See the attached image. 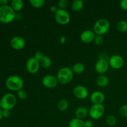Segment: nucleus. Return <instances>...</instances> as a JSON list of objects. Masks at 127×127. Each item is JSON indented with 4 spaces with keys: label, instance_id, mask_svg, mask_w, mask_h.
Masks as SVG:
<instances>
[{
    "label": "nucleus",
    "instance_id": "6e6552de",
    "mask_svg": "<svg viewBox=\"0 0 127 127\" xmlns=\"http://www.w3.org/2000/svg\"><path fill=\"white\" fill-rule=\"evenodd\" d=\"M40 68V63L34 57L29 58L26 63V68L30 73H36Z\"/></svg>",
    "mask_w": 127,
    "mask_h": 127
},
{
    "label": "nucleus",
    "instance_id": "ddd939ff",
    "mask_svg": "<svg viewBox=\"0 0 127 127\" xmlns=\"http://www.w3.org/2000/svg\"><path fill=\"white\" fill-rule=\"evenodd\" d=\"M11 45L14 49L20 50L24 48L26 45V41L24 38L21 37H14L11 40Z\"/></svg>",
    "mask_w": 127,
    "mask_h": 127
},
{
    "label": "nucleus",
    "instance_id": "f3484780",
    "mask_svg": "<svg viewBox=\"0 0 127 127\" xmlns=\"http://www.w3.org/2000/svg\"><path fill=\"white\" fill-rule=\"evenodd\" d=\"M96 83L99 86L105 87L109 84V79L107 76L105 75H100L97 78Z\"/></svg>",
    "mask_w": 127,
    "mask_h": 127
},
{
    "label": "nucleus",
    "instance_id": "b1692460",
    "mask_svg": "<svg viewBox=\"0 0 127 127\" xmlns=\"http://www.w3.org/2000/svg\"><path fill=\"white\" fill-rule=\"evenodd\" d=\"M117 29L120 32H127V22L122 20L120 21L117 24Z\"/></svg>",
    "mask_w": 127,
    "mask_h": 127
},
{
    "label": "nucleus",
    "instance_id": "2f4dec72",
    "mask_svg": "<svg viewBox=\"0 0 127 127\" xmlns=\"http://www.w3.org/2000/svg\"><path fill=\"white\" fill-rule=\"evenodd\" d=\"M120 7L122 9L127 11V0H122L120 2Z\"/></svg>",
    "mask_w": 127,
    "mask_h": 127
},
{
    "label": "nucleus",
    "instance_id": "9b49d317",
    "mask_svg": "<svg viewBox=\"0 0 127 127\" xmlns=\"http://www.w3.org/2000/svg\"><path fill=\"white\" fill-rule=\"evenodd\" d=\"M42 84L48 89L55 88L58 83L57 78L52 75H47L44 76L42 79Z\"/></svg>",
    "mask_w": 127,
    "mask_h": 127
},
{
    "label": "nucleus",
    "instance_id": "423d86ee",
    "mask_svg": "<svg viewBox=\"0 0 127 127\" xmlns=\"http://www.w3.org/2000/svg\"><path fill=\"white\" fill-rule=\"evenodd\" d=\"M105 112V107L102 104H93L89 110V115L94 120L101 118Z\"/></svg>",
    "mask_w": 127,
    "mask_h": 127
},
{
    "label": "nucleus",
    "instance_id": "6ab92c4d",
    "mask_svg": "<svg viewBox=\"0 0 127 127\" xmlns=\"http://www.w3.org/2000/svg\"><path fill=\"white\" fill-rule=\"evenodd\" d=\"M69 127H84V122L82 119L75 118L70 120Z\"/></svg>",
    "mask_w": 127,
    "mask_h": 127
},
{
    "label": "nucleus",
    "instance_id": "f257e3e1",
    "mask_svg": "<svg viewBox=\"0 0 127 127\" xmlns=\"http://www.w3.org/2000/svg\"><path fill=\"white\" fill-rule=\"evenodd\" d=\"M16 17V12L11 6H0V21L3 23H9L12 22Z\"/></svg>",
    "mask_w": 127,
    "mask_h": 127
},
{
    "label": "nucleus",
    "instance_id": "412c9836",
    "mask_svg": "<svg viewBox=\"0 0 127 127\" xmlns=\"http://www.w3.org/2000/svg\"><path fill=\"white\" fill-rule=\"evenodd\" d=\"M72 71L76 74H81L85 69V66L82 63H76L72 67Z\"/></svg>",
    "mask_w": 127,
    "mask_h": 127
},
{
    "label": "nucleus",
    "instance_id": "7c9ffc66",
    "mask_svg": "<svg viewBox=\"0 0 127 127\" xmlns=\"http://www.w3.org/2000/svg\"><path fill=\"white\" fill-rule=\"evenodd\" d=\"M43 57H44V54H43L42 52H40V51H38V52H36L34 55L35 58L37 60H38V61L40 60Z\"/></svg>",
    "mask_w": 127,
    "mask_h": 127
},
{
    "label": "nucleus",
    "instance_id": "20e7f679",
    "mask_svg": "<svg viewBox=\"0 0 127 127\" xmlns=\"http://www.w3.org/2000/svg\"><path fill=\"white\" fill-rule=\"evenodd\" d=\"M110 29V23L104 19H100L94 25V32L97 35H103Z\"/></svg>",
    "mask_w": 127,
    "mask_h": 127
},
{
    "label": "nucleus",
    "instance_id": "cd10ccee",
    "mask_svg": "<svg viewBox=\"0 0 127 127\" xmlns=\"http://www.w3.org/2000/svg\"><path fill=\"white\" fill-rule=\"evenodd\" d=\"M119 114L123 117H127V104L122 105L120 108Z\"/></svg>",
    "mask_w": 127,
    "mask_h": 127
},
{
    "label": "nucleus",
    "instance_id": "c9c22d12",
    "mask_svg": "<svg viewBox=\"0 0 127 127\" xmlns=\"http://www.w3.org/2000/svg\"><path fill=\"white\" fill-rule=\"evenodd\" d=\"M7 3H8L7 0H0V4L1 6H6Z\"/></svg>",
    "mask_w": 127,
    "mask_h": 127
},
{
    "label": "nucleus",
    "instance_id": "aec40b11",
    "mask_svg": "<svg viewBox=\"0 0 127 127\" xmlns=\"http://www.w3.org/2000/svg\"><path fill=\"white\" fill-rule=\"evenodd\" d=\"M24 2L22 0H13L11 2V7L16 11H20L22 9Z\"/></svg>",
    "mask_w": 127,
    "mask_h": 127
},
{
    "label": "nucleus",
    "instance_id": "a211bd4d",
    "mask_svg": "<svg viewBox=\"0 0 127 127\" xmlns=\"http://www.w3.org/2000/svg\"><path fill=\"white\" fill-rule=\"evenodd\" d=\"M84 7V2L81 0H75L71 4V9L73 11L78 12L80 11Z\"/></svg>",
    "mask_w": 127,
    "mask_h": 127
},
{
    "label": "nucleus",
    "instance_id": "0eeeda50",
    "mask_svg": "<svg viewBox=\"0 0 127 127\" xmlns=\"http://www.w3.org/2000/svg\"><path fill=\"white\" fill-rule=\"evenodd\" d=\"M55 19L58 24L61 25H65L70 21V14L65 9H58L57 12L54 15Z\"/></svg>",
    "mask_w": 127,
    "mask_h": 127
},
{
    "label": "nucleus",
    "instance_id": "1a4fd4ad",
    "mask_svg": "<svg viewBox=\"0 0 127 127\" xmlns=\"http://www.w3.org/2000/svg\"><path fill=\"white\" fill-rule=\"evenodd\" d=\"M109 64L114 69H120L122 68L124 64V60L121 56L119 55H115L110 57L109 60Z\"/></svg>",
    "mask_w": 127,
    "mask_h": 127
},
{
    "label": "nucleus",
    "instance_id": "4468645a",
    "mask_svg": "<svg viewBox=\"0 0 127 127\" xmlns=\"http://www.w3.org/2000/svg\"><path fill=\"white\" fill-rule=\"evenodd\" d=\"M90 100L94 104H102L105 100V95L102 92L95 91L91 94Z\"/></svg>",
    "mask_w": 127,
    "mask_h": 127
},
{
    "label": "nucleus",
    "instance_id": "dca6fc26",
    "mask_svg": "<svg viewBox=\"0 0 127 127\" xmlns=\"http://www.w3.org/2000/svg\"><path fill=\"white\" fill-rule=\"evenodd\" d=\"M88 114H89V110L86 107H79L75 111V115L78 119H84Z\"/></svg>",
    "mask_w": 127,
    "mask_h": 127
},
{
    "label": "nucleus",
    "instance_id": "c85d7f7f",
    "mask_svg": "<svg viewBox=\"0 0 127 127\" xmlns=\"http://www.w3.org/2000/svg\"><path fill=\"white\" fill-rule=\"evenodd\" d=\"M94 43L97 45H100L104 42V38H103L102 35H96L94 38Z\"/></svg>",
    "mask_w": 127,
    "mask_h": 127
},
{
    "label": "nucleus",
    "instance_id": "4be33fe9",
    "mask_svg": "<svg viewBox=\"0 0 127 127\" xmlns=\"http://www.w3.org/2000/svg\"><path fill=\"white\" fill-rule=\"evenodd\" d=\"M40 65L42 66L43 68H48L52 65V61L49 57L44 56L39 61Z\"/></svg>",
    "mask_w": 127,
    "mask_h": 127
},
{
    "label": "nucleus",
    "instance_id": "473e14b6",
    "mask_svg": "<svg viewBox=\"0 0 127 127\" xmlns=\"http://www.w3.org/2000/svg\"><path fill=\"white\" fill-rule=\"evenodd\" d=\"M2 114H3V117H9L11 115L9 110H2Z\"/></svg>",
    "mask_w": 127,
    "mask_h": 127
},
{
    "label": "nucleus",
    "instance_id": "c756f323",
    "mask_svg": "<svg viewBox=\"0 0 127 127\" xmlns=\"http://www.w3.org/2000/svg\"><path fill=\"white\" fill-rule=\"evenodd\" d=\"M17 95H18V97L21 100H24L27 97V93H26V91L24 90H20L17 92Z\"/></svg>",
    "mask_w": 127,
    "mask_h": 127
},
{
    "label": "nucleus",
    "instance_id": "72a5a7b5",
    "mask_svg": "<svg viewBox=\"0 0 127 127\" xmlns=\"http://www.w3.org/2000/svg\"><path fill=\"white\" fill-rule=\"evenodd\" d=\"M93 124L91 120H86L84 122V127H93Z\"/></svg>",
    "mask_w": 127,
    "mask_h": 127
},
{
    "label": "nucleus",
    "instance_id": "4c0bfd02",
    "mask_svg": "<svg viewBox=\"0 0 127 127\" xmlns=\"http://www.w3.org/2000/svg\"><path fill=\"white\" fill-rule=\"evenodd\" d=\"M3 117V114H2V110L0 109V120L2 119Z\"/></svg>",
    "mask_w": 127,
    "mask_h": 127
},
{
    "label": "nucleus",
    "instance_id": "9d476101",
    "mask_svg": "<svg viewBox=\"0 0 127 127\" xmlns=\"http://www.w3.org/2000/svg\"><path fill=\"white\" fill-rule=\"evenodd\" d=\"M109 62L107 60L102 58L99 60L95 63V69L99 74H104L106 73L109 68Z\"/></svg>",
    "mask_w": 127,
    "mask_h": 127
},
{
    "label": "nucleus",
    "instance_id": "7ed1b4c3",
    "mask_svg": "<svg viewBox=\"0 0 127 127\" xmlns=\"http://www.w3.org/2000/svg\"><path fill=\"white\" fill-rule=\"evenodd\" d=\"M6 85L9 90L19 91L23 88L24 81L21 77L17 76H11L6 80Z\"/></svg>",
    "mask_w": 127,
    "mask_h": 127
},
{
    "label": "nucleus",
    "instance_id": "bb28decb",
    "mask_svg": "<svg viewBox=\"0 0 127 127\" xmlns=\"http://www.w3.org/2000/svg\"><path fill=\"white\" fill-rule=\"evenodd\" d=\"M68 4H69V2H68V0H60V1H58L57 5H58V7H59V9H64L66 7H68Z\"/></svg>",
    "mask_w": 127,
    "mask_h": 127
},
{
    "label": "nucleus",
    "instance_id": "f704fd0d",
    "mask_svg": "<svg viewBox=\"0 0 127 127\" xmlns=\"http://www.w3.org/2000/svg\"><path fill=\"white\" fill-rule=\"evenodd\" d=\"M58 9L57 8V7H56V6H52V7H50L51 12H53V13H54V14H55L56 12H57V11H58Z\"/></svg>",
    "mask_w": 127,
    "mask_h": 127
},
{
    "label": "nucleus",
    "instance_id": "5701e85b",
    "mask_svg": "<svg viewBox=\"0 0 127 127\" xmlns=\"http://www.w3.org/2000/svg\"><path fill=\"white\" fill-rule=\"evenodd\" d=\"M69 106V103L68 101L65 99H62L58 102L57 107L58 109L61 111H65Z\"/></svg>",
    "mask_w": 127,
    "mask_h": 127
},
{
    "label": "nucleus",
    "instance_id": "39448f33",
    "mask_svg": "<svg viewBox=\"0 0 127 127\" xmlns=\"http://www.w3.org/2000/svg\"><path fill=\"white\" fill-rule=\"evenodd\" d=\"M16 104V98L12 94H5L1 99V107L4 110H9L14 107Z\"/></svg>",
    "mask_w": 127,
    "mask_h": 127
},
{
    "label": "nucleus",
    "instance_id": "f03ea898",
    "mask_svg": "<svg viewBox=\"0 0 127 127\" xmlns=\"http://www.w3.org/2000/svg\"><path fill=\"white\" fill-rule=\"evenodd\" d=\"M73 78V71L68 67H63V68H60L57 73V80L58 83L63 85H65L70 83Z\"/></svg>",
    "mask_w": 127,
    "mask_h": 127
},
{
    "label": "nucleus",
    "instance_id": "a878e982",
    "mask_svg": "<svg viewBox=\"0 0 127 127\" xmlns=\"http://www.w3.org/2000/svg\"><path fill=\"white\" fill-rule=\"evenodd\" d=\"M117 120L115 117L112 115H109L106 118V124L110 127H114L116 125Z\"/></svg>",
    "mask_w": 127,
    "mask_h": 127
},
{
    "label": "nucleus",
    "instance_id": "393cba45",
    "mask_svg": "<svg viewBox=\"0 0 127 127\" xmlns=\"http://www.w3.org/2000/svg\"><path fill=\"white\" fill-rule=\"evenodd\" d=\"M30 3L33 7L35 8H40L42 7L45 3V0H30Z\"/></svg>",
    "mask_w": 127,
    "mask_h": 127
},
{
    "label": "nucleus",
    "instance_id": "2eb2a0df",
    "mask_svg": "<svg viewBox=\"0 0 127 127\" xmlns=\"http://www.w3.org/2000/svg\"><path fill=\"white\" fill-rule=\"evenodd\" d=\"M95 37V35L94 31H91V30H86L82 32L80 35V38L82 42L88 43L93 42Z\"/></svg>",
    "mask_w": 127,
    "mask_h": 127
},
{
    "label": "nucleus",
    "instance_id": "58836bf2",
    "mask_svg": "<svg viewBox=\"0 0 127 127\" xmlns=\"http://www.w3.org/2000/svg\"><path fill=\"white\" fill-rule=\"evenodd\" d=\"M1 107V100H0V108Z\"/></svg>",
    "mask_w": 127,
    "mask_h": 127
},
{
    "label": "nucleus",
    "instance_id": "e433bc0d",
    "mask_svg": "<svg viewBox=\"0 0 127 127\" xmlns=\"http://www.w3.org/2000/svg\"><path fill=\"white\" fill-rule=\"evenodd\" d=\"M66 39L65 37H64V36H62V37H61V38H60L61 43H62V44L66 42Z\"/></svg>",
    "mask_w": 127,
    "mask_h": 127
},
{
    "label": "nucleus",
    "instance_id": "f8f14e48",
    "mask_svg": "<svg viewBox=\"0 0 127 127\" xmlns=\"http://www.w3.org/2000/svg\"><path fill=\"white\" fill-rule=\"evenodd\" d=\"M73 94L79 99H84L89 95L88 89L83 86H77L73 89Z\"/></svg>",
    "mask_w": 127,
    "mask_h": 127
}]
</instances>
